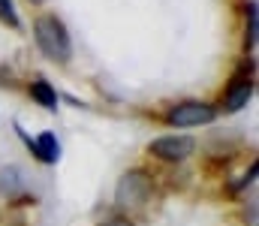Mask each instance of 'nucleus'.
Wrapping results in <instances>:
<instances>
[{
  "instance_id": "1",
  "label": "nucleus",
  "mask_w": 259,
  "mask_h": 226,
  "mask_svg": "<svg viewBox=\"0 0 259 226\" xmlns=\"http://www.w3.org/2000/svg\"><path fill=\"white\" fill-rule=\"evenodd\" d=\"M33 36H36V46L42 49L46 58L66 64L72 58V46H69V33H66L64 21L55 18V15H39L33 21Z\"/></svg>"
},
{
  "instance_id": "11",
  "label": "nucleus",
  "mask_w": 259,
  "mask_h": 226,
  "mask_svg": "<svg viewBox=\"0 0 259 226\" xmlns=\"http://www.w3.org/2000/svg\"><path fill=\"white\" fill-rule=\"evenodd\" d=\"M30 3H42V0H30Z\"/></svg>"
},
{
  "instance_id": "6",
  "label": "nucleus",
  "mask_w": 259,
  "mask_h": 226,
  "mask_svg": "<svg viewBox=\"0 0 259 226\" xmlns=\"http://www.w3.org/2000/svg\"><path fill=\"white\" fill-rule=\"evenodd\" d=\"M33 154L42 160V163H58V157H61V148H58V139L52 136V133H42L36 142H33Z\"/></svg>"
},
{
  "instance_id": "10",
  "label": "nucleus",
  "mask_w": 259,
  "mask_h": 226,
  "mask_svg": "<svg viewBox=\"0 0 259 226\" xmlns=\"http://www.w3.org/2000/svg\"><path fill=\"white\" fill-rule=\"evenodd\" d=\"M100 226H133L127 220V217H115V220H106V223H100Z\"/></svg>"
},
{
  "instance_id": "8",
  "label": "nucleus",
  "mask_w": 259,
  "mask_h": 226,
  "mask_svg": "<svg viewBox=\"0 0 259 226\" xmlns=\"http://www.w3.org/2000/svg\"><path fill=\"white\" fill-rule=\"evenodd\" d=\"M253 46H256V6L250 3L247 6V42H244V49L253 52Z\"/></svg>"
},
{
  "instance_id": "4",
  "label": "nucleus",
  "mask_w": 259,
  "mask_h": 226,
  "mask_svg": "<svg viewBox=\"0 0 259 226\" xmlns=\"http://www.w3.org/2000/svg\"><path fill=\"white\" fill-rule=\"evenodd\" d=\"M253 97V73L250 70H238L232 75L229 87H226V97H223V112H238L250 103Z\"/></svg>"
},
{
  "instance_id": "7",
  "label": "nucleus",
  "mask_w": 259,
  "mask_h": 226,
  "mask_svg": "<svg viewBox=\"0 0 259 226\" xmlns=\"http://www.w3.org/2000/svg\"><path fill=\"white\" fill-rule=\"evenodd\" d=\"M30 97L39 103V106H46V109H58V94H55V87L49 84V81H33L30 84Z\"/></svg>"
},
{
  "instance_id": "3",
  "label": "nucleus",
  "mask_w": 259,
  "mask_h": 226,
  "mask_svg": "<svg viewBox=\"0 0 259 226\" xmlns=\"http://www.w3.org/2000/svg\"><path fill=\"white\" fill-rule=\"evenodd\" d=\"M214 118H217V109L208 106V103H199V100L178 103L169 112V124L172 127H199V124H211Z\"/></svg>"
},
{
  "instance_id": "9",
  "label": "nucleus",
  "mask_w": 259,
  "mask_h": 226,
  "mask_svg": "<svg viewBox=\"0 0 259 226\" xmlns=\"http://www.w3.org/2000/svg\"><path fill=\"white\" fill-rule=\"evenodd\" d=\"M0 21H6L9 27H18V24H21L15 6H12V0H0Z\"/></svg>"
},
{
  "instance_id": "5",
  "label": "nucleus",
  "mask_w": 259,
  "mask_h": 226,
  "mask_svg": "<svg viewBox=\"0 0 259 226\" xmlns=\"http://www.w3.org/2000/svg\"><path fill=\"white\" fill-rule=\"evenodd\" d=\"M193 151H196V142L190 139V136H160V139L151 142V154H154V157L172 160V163L187 160Z\"/></svg>"
},
{
  "instance_id": "2",
  "label": "nucleus",
  "mask_w": 259,
  "mask_h": 226,
  "mask_svg": "<svg viewBox=\"0 0 259 226\" xmlns=\"http://www.w3.org/2000/svg\"><path fill=\"white\" fill-rule=\"evenodd\" d=\"M151 196V175L142 172V169H130L127 175L118 181L115 187V202L124 208V211H136L148 202Z\"/></svg>"
}]
</instances>
